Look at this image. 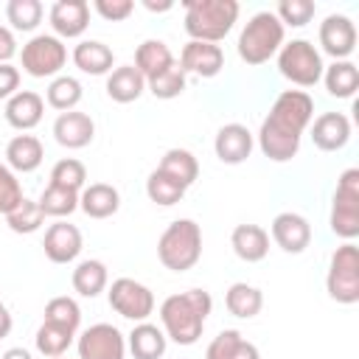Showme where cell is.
<instances>
[{
  "label": "cell",
  "instance_id": "681fc988",
  "mask_svg": "<svg viewBox=\"0 0 359 359\" xmlns=\"http://www.w3.org/2000/svg\"><path fill=\"white\" fill-rule=\"evenodd\" d=\"M0 359H34V356H31V351H28V348H20V345H17V348H8Z\"/></svg>",
  "mask_w": 359,
  "mask_h": 359
},
{
  "label": "cell",
  "instance_id": "b9f144b4",
  "mask_svg": "<svg viewBox=\"0 0 359 359\" xmlns=\"http://www.w3.org/2000/svg\"><path fill=\"white\" fill-rule=\"evenodd\" d=\"M22 199H25L22 182L17 180V174H14L6 163H0V213L8 216Z\"/></svg>",
  "mask_w": 359,
  "mask_h": 359
},
{
  "label": "cell",
  "instance_id": "ba28073f",
  "mask_svg": "<svg viewBox=\"0 0 359 359\" xmlns=\"http://www.w3.org/2000/svg\"><path fill=\"white\" fill-rule=\"evenodd\" d=\"M278 70L286 81L297 87H314L323 79V53L309 39H292L283 42L278 50Z\"/></svg>",
  "mask_w": 359,
  "mask_h": 359
},
{
  "label": "cell",
  "instance_id": "30bf717a",
  "mask_svg": "<svg viewBox=\"0 0 359 359\" xmlns=\"http://www.w3.org/2000/svg\"><path fill=\"white\" fill-rule=\"evenodd\" d=\"M107 300L115 314L132 323H143L154 311V292L135 278H115L107 289Z\"/></svg>",
  "mask_w": 359,
  "mask_h": 359
},
{
  "label": "cell",
  "instance_id": "5bb4252c",
  "mask_svg": "<svg viewBox=\"0 0 359 359\" xmlns=\"http://www.w3.org/2000/svg\"><path fill=\"white\" fill-rule=\"evenodd\" d=\"M81 247H84V238H81V230L65 219H56L53 224H48L45 230V238H42V250H45V258L50 264H70L81 255Z\"/></svg>",
  "mask_w": 359,
  "mask_h": 359
},
{
  "label": "cell",
  "instance_id": "d590c367",
  "mask_svg": "<svg viewBox=\"0 0 359 359\" xmlns=\"http://www.w3.org/2000/svg\"><path fill=\"white\" fill-rule=\"evenodd\" d=\"M73 339H76L73 331H65V328H59V325L42 323V325L36 328L34 345H36V351H39L42 356H48V359H59V356L67 353V348L73 345Z\"/></svg>",
  "mask_w": 359,
  "mask_h": 359
},
{
  "label": "cell",
  "instance_id": "83f0119b",
  "mask_svg": "<svg viewBox=\"0 0 359 359\" xmlns=\"http://www.w3.org/2000/svg\"><path fill=\"white\" fill-rule=\"evenodd\" d=\"M70 283L73 289L81 294V297H98L107 283H109V272H107V264L98 261V258H84L76 264L73 275H70Z\"/></svg>",
  "mask_w": 359,
  "mask_h": 359
},
{
  "label": "cell",
  "instance_id": "52a82bcc",
  "mask_svg": "<svg viewBox=\"0 0 359 359\" xmlns=\"http://www.w3.org/2000/svg\"><path fill=\"white\" fill-rule=\"evenodd\" d=\"M328 224L342 241H353L359 236V168H345L339 174Z\"/></svg>",
  "mask_w": 359,
  "mask_h": 359
},
{
  "label": "cell",
  "instance_id": "4dcf8cb0",
  "mask_svg": "<svg viewBox=\"0 0 359 359\" xmlns=\"http://www.w3.org/2000/svg\"><path fill=\"white\" fill-rule=\"evenodd\" d=\"M81 95H84V87H81V81H79L76 76H56V79L48 84V90H45L48 107H53V109H59V112L76 109L79 101H81Z\"/></svg>",
  "mask_w": 359,
  "mask_h": 359
},
{
  "label": "cell",
  "instance_id": "8992f818",
  "mask_svg": "<svg viewBox=\"0 0 359 359\" xmlns=\"http://www.w3.org/2000/svg\"><path fill=\"white\" fill-rule=\"evenodd\" d=\"M325 292L331 300L342 306L359 303V247L353 241H342L328 261Z\"/></svg>",
  "mask_w": 359,
  "mask_h": 359
},
{
  "label": "cell",
  "instance_id": "60d3db41",
  "mask_svg": "<svg viewBox=\"0 0 359 359\" xmlns=\"http://www.w3.org/2000/svg\"><path fill=\"white\" fill-rule=\"evenodd\" d=\"M314 11H317V6L311 3V0H280L278 6H275V17L280 20V25L286 28H303V25H309L311 22V17H314Z\"/></svg>",
  "mask_w": 359,
  "mask_h": 359
},
{
  "label": "cell",
  "instance_id": "7bdbcfd3",
  "mask_svg": "<svg viewBox=\"0 0 359 359\" xmlns=\"http://www.w3.org/2000/svg\"><path fill=\"white\" fill-rule=\"evenodd\" d=\"M241 339H244V337H241V331H236V328L219 331V334L210 339V345H208V351H205V359H233V353H236V348H238Z\"/></svg>",
  "mask_w": 359,
  "mask_h": 359
},
{
  "label": "cell",
  "instance_id": "f1b7e54d",
  "mask_svg": "<svg viewBox=\"0 0 359 359\" xmlns=\"http://www.w3.org/2000/svg\"><path fill=\"white\" fill-rule=\"evenodd\" d=\"M323 84L334 98H353V93L359 90V67L351 59L331 62L323 70Z\"/></svg>",
  "mask_w": 359,
  "mask_h": 359
},
{
  "label": "cell",
  "instance_id": "e0dca14e",
  "mask_svg": "<svg viewBox=\"0 0 359 359\" xmlns=\"http://www.w3.org/2000/svg\"><path fill=\"white\" fill-rule=\"evenodd\" d=\"M252 146H255V137L244 123H224L213 140V151L224 165L244 163L252 154Z\"/></svg>",
  "mask_w": 359,
  "mask_h": 359
},
{
  "label": "cell",
  "instance_id": "603a6c76",
  "mask_svg": "<svg viewBox=\"0 0 359 359\" xmlns=\"http://www.w3.org/2000/svg\"><path fill=\"white\" fill-rule=\"evenodd\" d=\"M230 247L241 261L258 264L269 252V233L261 224H236L230 233Z\"/></svg>",
  "mask_w": 359,
  "mask_h": 359
},
{
  "label": "cell",
  "instance_id": "8fae6325",
  "mask_svg": "<svg viewBox=\"0 0 359 359\" xmlns=\"http://www.w3.org/2000/svg\"><path fill=\"white\" fill-rule=\"evenodd\" d=\"M79 359H126V337L112 323H95L76 339Z\"/></svg>",
  "mask_w": 359,
  "mask_h": 359
},
{
  "label": "cell",
  "instance_id": "9c48e42d",
  "mask_svg": "<svg viewBox=\"0 0 359 359\" xmlns=\"http://www.w3.org/2000/svg\"><path fill=\"white\" fill-rule=\"evenodd\" d=\"M20 62L22 70L34 79H56L67 65V45L53 34H36L22 45Z\"/></svg>",
  "mask_w": 359,
  "mask_h": 359
},
{
  "label": "cell",
  "instance_id": "f6af8a7d",
  "mask_svg": "<svg viewBox=\"0 0 359 359\" xmlns=\"http://www.w3.org/2000/svg\"><path fill=\"white\" fill-rule=\"evenodd\" d=\"M17 90H20V67H14L11 62L0 65V98L8 101Z\"/></svg>",
  "mask_w": 359,
  "mask_h": 359
},
{
  "label": "cell",
  "instance_id": "484cf974",
  "mask_svg": "<svg viewBox=\"0 0 359 359\" xmlns=\"http://www.w3.org/2000/svg\"><path fill=\"white\" fill-rule=\"evenodd\" d=\"M143 90H146V79L137 73L135 65L112 67L109 76H107V95L115 104H132L143 95Z\"/></svg>",
  "mask_w": 359,
  "mask_h": 359
},
{
  "label": "cell",
  "instance_id": "f907efd6",
  "mask_svg": "<svg viewBox=\"0 0 359 359\" xmlns=\"http://www.w3.org/2000/svg\"><path fill=\"white\" fill-rule=\"evenodd\" d=\"M143 6H146L149 11H154V14H160V11H171V8H174V3H171V0H163V3H154V0H143Z\"/></svg>",
  "mask_w": 359,
  "mask_h": 359
},
{
  "label": "cell",
  "instance_id": "2e32d148",
  "mask_svg": "<svg viewBox=\"0 0 359 359\" xmlns=\"http://www.w3.org/2000/svg\"><path fill=\"white\" fill-rule=\"evenodd\" d=\"M53 36L59 39H76L90 25V3L84 0H56L48 11Z\"/></svg>",
  "mask_w": 359,
  "mask_h": 359
},
{
  "label": "cell",
  "instance_id": "277c9868",
  "mask_svg": "<svg viewBox=\"0 0 359 359\" xmlns=\"http://www.w3.org/2000/svg\"><path fill=\"white\" fill-rule=\"evenodd\" d=\"M283 36H286V28L275 17V11H258L244 22V28L238 34V42H236L238 59L252 67L264 65L272 56H278L280 45L286 42Z\"/></svg>",
  "mask_w": 359,
  "mask_h": 359
},
{
  "label": "cell",
  "instance_id": "816d5d0a",
  "mask_svg": "<svg viewBox=\"0 0 359 359\" xmlns=\"http://www.w3.org/2000/svg\"><path fill=\"white\" fill-rule=\"evenodd\" d=\"M59 359H62V356H59Z\"/></svg>",
  "mask_w": 359,
  "mask_h": 359
},
{
  "label": "cell",
  "instance_id": "d4e9b609",
  "mask_svg": "<svg viewBox=\"0 0 359 359\" xmlns=\"http://www.w3.org/2000/svg\"><path fill=\"white\" fill-rule=\"evenodd\" d=\"M73 65L81 70V73H90V76H109L112 65H115V53L109 45H104L101 39H81L73 53H70Z\"/></svg>",
  "mask_w": 359,
  "mask_h": 359
},
{
  "label": "cell",
  "instance_id": "d6a6232c",
  "mask_svg": "<svg viewBox=\"0 0 359 359\" xmlns=\"http://www.w3.org/2000/svg\"><path fill=\"white\" fill-rule=\"evenodd\" d=\"M39 208L45 216H53V219H65L70 213L79 210V191H70V188H62V185H50L39 194Z\"/></svg>",
  "mask_w": 359,
  "mask_h": 359
},
{
  "label": "cell",
  "instance_id": "44dd1931",
  "mask_svg": "<svg viewBox=\"0 0 359 359\" xmlns=\"http://www.w3.org/2000/svg\"><path fill=\"white\" fill-rule=\"evenodd\" d=\"M45 160V146L36 135H14L6 146V165L14 174H31L42 165Z\"/></svg>",
  "mask_w": 359,
  "mask_h": 359
},
{
  "label": "cell",
  "instance_id": "e575fe53",
  "mask_svg": "<svg viewBox=\"0 0 359 359\" xmlns=\"http://www.w3.org/2000/svg\"><path fill=\"white\" fill-rule=\"evenodd\" d=\"M42 323H50V325H59V328L76 334L79 325H81V309H79V303H76L73 297H67V294L50 297V300L45 303V320H42Z\"/></svg>",
  "mask_w": 359,
  "mask_h": 359
},
{
  "label": "cell",
  "instance_id": "836d02e7",
  "mask_svg": "<svg viewBox=\"0 0 359 359\" xmlns=\"http://www.w3.org/2000/svg\"><path fill=\"white\" fill-rule=\"evenodd\" d=\"M185 185H180L174 177H168V174H163L160 168H154L151 174H149V180H146V196L154 202V205H160V208H171V205H177L182 196H185Z\"/></svg>",
  "mask_w": 359,
  "mask_h": 359
},
{
  "label": "cell",
  "instance_id": "1f68e13d",
  "mask_svg": "<svg viewBox=\"0 0 359 359\" xmlns=\"http://www.w3.org/2000/svg\"><path fill=\"white\" fill-rule=\"evenodd\" d=\"M163 174H168V177H174L180 185H194L196 182V177H199V163H196V157L188 151V149H168L165 154H163V160H160V165H157Z\"/></svg>",
  "mask_w": 359,
  "mask_h": 359
},
{
  "label": "cell",
  "instance_id": "4316f807",
  "mask_svg": "<svg viewBox=\"0 0 359 359\" xmlns=\"http://www.w3.org/2000/svg\"><path fill=\"white\" fill-rule=\"evenodd\" d=\"M177 59H174V53H171V48L163 42V39H146V42H140L137 45V50H135V67H137V73L149 81V79H154L157 73H163L165 67H171Z\"/></svg>",
  "mask_w": 359,
  "mask_h": 359
},
{
  "label": "cell",
  "instance_id": "ee69618b",
  "mask_svg": "<svg viewBox=\"0 0 359 359\" xmlns=\"http://www.w3.org/2000/svg\"><path fill=\"white\" fill-rule=\"evenodd\" d=\"M93 11L107 22H121L135 11L132 0H93Z\"/></svg>",
  "mask_w": 359,
  "mask_h": 359
},
{
  "label": "cell",
  "instance_id": "f546056e",
  "mask_svg": "<svg viewBox=\"0 0 359 359\" xmlns=\"http://www.w3.org/2000/svg\"><path fill=\"white\" fill-rule=\"evenodd\" d=\"M224 306H227V311H230L233 317H238V320H252V317L261 311V306H264V294H261L258 286L238 280V283H233V286L224 292Z\"/></svg>",
  "mask_w": 359,
  "mask_h": 359
},
{
  "label": "cell",
  "instance_id": "5b68a950",
  "mask_svg": "<svg viewBox=\"0 0 359 359\" xmlns=\"http://www.w3.org/2000/svg\"><path fill=\"white\" fill-rule=\"evenodd\" d=\"M157 258L171 272H188L202 258V227L194 219H174L157 238Z\"/></svg>",
  "mask_w": 359,
  "mask_h": 359
},
{
  "label": "cell",
  "instance_id": "7c38bea8",
  "mask_svg": "<svg viewBox=\"0 0 359 359\" xmlns=\"http://www.w3.org/2000/svg\"><path fill=\"white\" fill-rule=\"evenodd\" d=\"M317 39H320L323 53H328L334 62H342L356 50V25L345 14H328L320 22Z\"/></svg>",
  "mask_w": 359,
  "mask_h": 359
},
{
  "label": "cell",
  "instance_id": "ab89813d",
  "mask_svg": "<svg viewBox=\"0 0 359 359\" xmlns=\"http://www.w3.org/2000/svg\"><path fill=\"white\" fill-rule=\"evenodd\" d=\"M50 185H62V188H70V191H79L87 185V168L81 160L76 157H65L59 160L53 168H50Z\"/></svg>",
  "mask_w": 359,
  "mask_h": 359
},
{
  "label": "cell",
  "instance_id": "f35d334b",
  "mask_svg": "<svg viewBox=\"0 0 359 359\" xmlns=\"http://www.w3.org/2000/svg\"><path fill=\"white\" fill-rule=\"evenodd\" d=\"M6 224L11 233H20V236H28V233H36L42 224H45V213L39 208L36 199H22L8 216H6Z\"/></svg>",
  "mask_w": 359,
  "mask_h": 359
},
{
  "label": "cell",
  "instance_id": "bcb514c9",
  "mask_svg": "<svg viewBox=\"0 0 359 359\" xmlns=\"http://www.w3.org/2000/svg\"><path fill=\"white\" fill-rule=\"evenodd\" d=\"M17 56V36L11 28L0 25V65H8Z\"/></svg>",
  "mask_w": 359,
  "mask_h": 359
},
{
  "label": "cell",
  "instance_id": "8d00e7d4",
  "mask_svg": "<svg viewBox=\"0 0 359 359\" xmlns=\"http://www.w3.org/2000/svg\"><path fill=\"white\" fill-rule=\"evenodd\" d=\"M42 3L39 0H8L6 3V20L11 22V31H22L31 34L36 31V25L42 22Z\"/></svg>",
  "mask_w": 359,
  "mask_h": 359
},
{
  "label": "cell",
  "instance_id": "d6986e66",
  "mask_svg": "<svg viewBox=\"0 0 359 359\" xmlns=\"http://www.w3.org/2000/svg\"><path fill=\"white\" fill-rule=\"evenodd\" d=\"M53 137L65 149H84L95 137V123L87 112H79V109L59 112L53 121Z\"/></svg>",
  "mask_w": 359,
  "mask_h": 359
},
{
  "label": "cell",
  "instance_id": "9a60e30c",
  "mask_svg": "<svg viewBox=\"0 0 359 359\" xmlns=\"http://www.w3.org/2000/svg\"><path fill=\"white\" fill-rule=\"evenodd\" d=\"M269 236H272V241H275L283 252L300 255V252L311 244V224H309L306 216H300V213H294V210H283V213H278V216L272 219Z\"/></svg>",
  "mask_w": 359,
  "mask_h": 359
},
{
  "label": "cell",
  "instance_id": "3957f363",
  "mask_svg": "<svg viewBox=\"0 0 359 359\" xmlns=\"http://www.w3.org/2000/svg\"><path fill=\"white\" fill-rule=\"evenodd\" d=\"M185 34L196 42L219 45L236 25L241 6L236 0H185Z\"/></svg>",
  "mask_w": 359,
  "mask_h": 359
},
{
  "label": "cell",
  "instance_id": "ac0fdd59",
  "mask_svg": "<svg viewBox=\"0 0 359 359\" xmlns=\"http://www.w3.org/2000/svg\"><path fill=\"white\" fill-rule=\"evenodd\" d=\"M309 126H311V143L320 151H339L351 140V121L345 112H323Z\"/></svg>",
  "mask_w": 359,
  "mask_h": 359
},
{
  "label": "cell",
  "instance_id": "4fadbf2b",
  "mask_svg": "<svg viewBox=\"0 0 359 359\" xmlns=\"http://www.w3.org/2000/svg\"><path fill=\"white\" fill-rule=\"evenodd\" d=\"M177 65L182 67L185 76H199V79H213L222 73L224 67V50L222 45H210V42H196L188 39L180 50Z\"/></svg>",
  "mask_w": 359,
  "mask_h": 359
},
{
  "label": "cell",
  "instance_id": "6da1fadb",
  "mask_svg": "<svg viewBox=\"0 0 359 359\" xmlns=\"http://www.w3.org/2000/svg\"><path fill=\"white\" fill-rule=\"evenodd\" d=\"M314 121V101L306 90H283L258 129V149L272 163H289L300 151L303 132Z\"/></svg>",
  "mask_w": 359,
  "mask_h": 359
},
{
  "label": "cell",
  "instance_id": "c3c4849f",
  "mask_svg": "<svg viewBox=\"0 0 359 359\" xmlns=\"http://www.w3.org/2000/svg\"><path fill=\"white\" fill-rule=\"evenodd\" d=\"M11 325H14V320H11V314H8V309H6V303L0 300V339L11 334Z\"/></svg>",
  "mask_w": 359,
  "mask_h": 359
},
{
  "label": "cell",
  "instance_id": "74e56055",
  "mask_svg": "<svg viewBox=\"0 0 359 359\" xmlns=\"http://www.w3.org/2000/svg\"><path fill=\"white\" fill-rule=\"evenodd\" d=\"M185 84H188V76H185L182 67L174 62L171 67H165L163 73H157L154 79H149V81H146V90H149L154 98H160V101H171V98H177V95L185 93Z\"/></svg>",
  "mask_w": 359,
  "mask_h": 359
},
{
  "label": "cell",
  "instance_id": "7a4b0ae2",
  "mask_svg": "<svg viewBox=\"0 0 359 359\" xmlns=\"http://www.w3.org/2000/svg\"><path fill=\"white\" fill-rule=\"evenodd\" d=\"M213 311V297L208 289H185L180 294H168L160 303L163 334L177 345H194Z\"/></svg>",
  "mask_w": 359,
  "mask_h": 359
},
{
  "label": "cell",
  "instance_id": "7dc6e473",
  "mask_svg": "<svg viewBox=\"0 0 359 359\" xmlns=\"http://www.w3.org/2000/svg\"><path fill=\"white\" fill-rule=\"evenodd\" d=\"M233 359H261V351L250 339H241L238 348H236V353H233Z\"/></svg>",
  "mask_w": 359,
  "mask_h": 359
},
{
  "label": "cell",
  "instance_id": "7402d4cb",
  "mask_svg": "<svg viewBox=\"0 0 359 359\" xmlns=\"http://www.w3.org/2000/svg\"><path fill=\"white\" fill-rule=\"evenodd\" d=\"M79 208L90 219H109L121 208V194L109 182H90L79 194Z\"/></svg>",
  "mask_w": 359,
  "mask_h": 359
},
{
  "label": "cell",
  "instance_id": "cb8c5ba5",
  "mask_svg": "<svg viewBox=\"0 0 359 359\" xmlns=\"http://www.w3.org/2000/svg\"><path fill=\"white\" fill-rule=\"evenodd\" d=\"M165 345H168V337L163 334V328H157L149 320L135 323V328L126 334V351L135 359H163Z\"/></svg>",
  "mask_w": 359,
  "mask_h": 359
},
{
  "label": "cell",
  "instance_id": "ffe728a7",
  "mask_svg": "<svg viewBox=\"0 0 359 359\" xmlns=\"http://www.w3.org/2000/svg\"><path fill=\"white\" fill-rule=\"evenodd\" d=\"M42 115H45V98L34 90H17L6 101V121L20 132H31L34 126H39Z\"/></svg>",
  "mask_w": 359,
  "mask_h": 359
}]
</instances>
